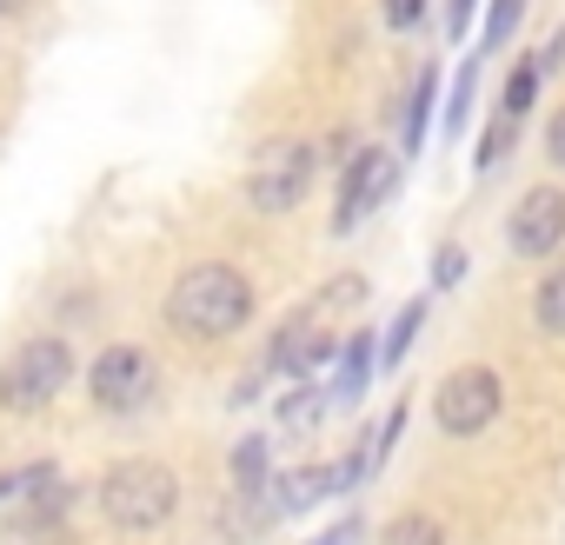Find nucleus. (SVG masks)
<instances>
[{
  "label": "nucleus",
  "mask_w": 565,
  "mask_h": 545,
  "mask_svg": "<svg viewBox=\"0 0 565 545\" xmlns=\"http://www.w3.org/2000/svg\"><path fill=\"white\" fill-rule=\"evenodd\" d=\"M512 140H519V120L492 114V120H486V133H479V147H472V167H479V173H486V167H499V160L512 153Z\"/></svg>",
  "instance_id": "obj_20"
},
{
  "label": "nucleus",
  "mask_w": 565,
  "mask_h": 545,
  "mask_svg": "<svg viewBox=\"0 0 565 545\" xmlns=\"http://www.w3.org/2000/svg\"><path fill=\"white\" fill-rule=\"evenodd\" d=\"M532 327L552 333V340H565V266L539 280V293H532Z\"/></svg>",
  "instance_id": "obj_16"
},
{
  "label": "nucleus",
  "mask_w": 565,
  "mask_h": 545,
  "mask_svg": "<svg viewBox=\"0 0 565 545\" xmlns=\"http://www.w3.org/2000/svg\"><path fill=\"white\" fill-rule=\"evenodd\" d=\"M28 8V0H0V21H8V14H21Z\"/></svg>",
  "instance_id": "obj_26"
},
{
  "label": "nucleus",
  "mask_w": 565,
  "mask_h": 545,
  "mask_svg": "<svg viewBox=\"0 0 565 545\" xmlns=\"http://www.w3.org/2000/svg\"><path fill=\"white\" fill-rule=\"evenodd\" d=\"M327 406H333V393H327L320 380H294V393L279 399V426H287V432H307V426L327 419Z\"/></svg>",
  "instance_id": "obj_12"
},
{
  "label": "nucleus",
  "mask_w": 565,
  "mask_h": 545,
  "mask_svg": "<svg viewBox=\"0 0 565 545\" xmlns=\"http://www.w3.org/2000/svg\"><path fill=\"white\" fill-rule=\"evenodd\" d=\"M545 160L565 167V107H552V120H545Z\"/></svg>",
  "instance_id": "obj_23"
},
{
  "label": "nucleus",
  "mask_w": 565,
  "mask_h": 545,
  "mask_svg": "<svg viewBox=\"0 0 565 545\" xmlns=\"http://www.w3.org/2000/svg\"><path fill=\"white\" fill-rule=\"evenodd\" d=\"M353 538H360V519H340V525H333V532H320L313 545H353Z\"/></svg>",
  "instance_id": "obj_25"
},
{
  "label": "nucleus",
  "mask_w": 565,
  "mask_h": 545,
  "mask_svg": "<svg viewBox=\"0 0 565 545\" xmlns=\"http://www.w3.org/2000/svg\"><path fill=\"white\" fill-rule=\"evenodd\" d=\"M472 8H479V0H446V34H452V41H466V28H472Z\"/></svg>",
  "instance_id": "obj_24"
},
{
  "label": "nucleus",
  "mask_w": 565,
  "mask_h": 545,
  "mask_svg": "<svg viewBox=\"0 0 565 545\" xmlns=\"http://www.w3.org/2000/svg\"><path fill=\"white\" fill-rule=\"evenodd\" d=\"M419 327H426V300H406L399 313H393V327H386V340H380V366L393 373V366H406V353H413V340H419Z\"/></svg>",
  "instance_id": "obj_13"
},
{
  "label": "nucleus",
  "mask_w": 565,
  "mask_h": 545,
  "mask_svg": "<svg viewBox=\"0 0 565 545\" xmlns=\"http://www.w3.org/2000/svg\"><path fill=\"white\" fill-rule=\"evenodd\" d=\"M459 280H466V246L446 239V246L433 253V293H446V287H459Z\"/></svg>",
  "instance_id": "obj_21"
},
{
  "label": "nucleus",
  "mask_w": 565,
  "mask_h": 545,
  "mask_svg": "<svg viewBox=\"0 0 565 545\" xmlns=\"http://www.w3.org/2000/svg\"><path fill=\"white\" fill-rule=\"evenodd\" d=\"M67 380H74V346L61 333H34V340L14 346L8 366H0V406L8 413H41V406H54L67 393Z\"/></svg>",
  "instance_id": "obj_4"
},
{
  "label": "nucleus",
  "mask_w": 565,
  "mask_h": 545,
  "mask_svg": "<svg viewBox=\"0 0 565 545\" xmlns=\"http://www.w3.org/2000/svg\"><path fill=\"white\" fill-rule=\"evenodd\" d=\"M94 505L114 532L140 538V532H160L173 512H180V472L167 459H114L94 485Z\"/></svg>",
  "instance_id": "obj_2"
},
{
  "label": "nucleus",
  "mask_w": 565,
  "mask_h": 545,
  "mask_svg": "<svg viewBox=\"0 0 565 545\" xmlns=\"http://www.w3.org/2000/svg\"><path fill=\"white\" fill-rule=\"evenodd\" d=\"M226 472H233V492L239 499H266L273 492V439L266 432H246L239 446H233V459H226Z\"/></svg>",
  "instance_id": "obj_10"
},
{
  "label": "nucleus",
  "mask_w": 565,
  "mask_h": 545,
  "mask_svg": "<svg viewBox=\"0 0 565 545\" xmlns=\"http://www.w3.org/2000/svg\"><path fill=\"white\" fill-rule=\"evenodd\" d=\"M373 373H380V333H353V340L340 346V373L327 380L333 406H360L366 386H373Z\"/></svg>",
  "instance_id": "obj_9"
},
{
  "label": "nucleus",
  "mask_w": 565,
  "mask_h": 545,
  "mask_svg": "<svg viewBox=\"0 0 565 545\" xmlns=\"http://www.w3.org/2000/svg\"><path fill=\"white\" fill-rule=\"evenodd\" d=\"M380 545H446V525L433 512H399L380 525Z\"/></svg>",
  "instance_id": "obj_17"
},
{
  "label": "nucleus",
  "mask_w": 565,
  "mask_h": 545,
  "mask_svg": "<svg viewBox=\"0 0 565 545\" xmlns=\"http://www.w3.org/2000/svg\"><path fill=\"white\" fill-rule=\"evenodd\" d=\"M426 14H433V0H380V21H386L393 34H413Z\"/></svg>",
  "instance_id": "obj_22"
},
{
  "label": "nucleus",
  "mask_w": 565,
  "mask_h": 545,
  "mask_svg": "<svg viewBox=\"0 0 565 545\" xmlns=\"http://www.w3.org/2000/svg\"><path fill=\"white\" fill-rule=\"evenodd\" d=\"M253 307H259V293H253V280H246L239 266H226V259H193L180 280L167 287L160 320H167L180 340H233V333H246Z\"/></svg>",
  "instance_id": "obj_1"
},
{
  "label": "nucleus",
  "mask_w": 565,
  "mask_h": 545,
  "mask_svg": "<svg viewBox=\"0 0 565 545\" xmlns=\"http://www.w3.org/2000/svg\"><path fill=\"white\" fill-rule=\"evenodd\" d=\"M313 180H320V147L300 140V133H279L246 167V206L266 213V220H279V213H294L313 193Z\"/></svg>",
  "instance_id": "obj_3"
},
{
  "label": "nucleus",
  "mask_w": 565,
  "mask_h": 545,
  "mask_svg": "<svg viewBox=\"0 0 565 545\" xmlns=\"http://www.w3.org/2000/svg\"><path fill=\"white\" fill-rule=\"evenodd\" d=\"M539 87H545L539 54H519V61H512V74H505V87H499V114H505V120H525V114H532V100H539Z\"/></svg>",
  "instance_id": "obj_11"
},
{
  "label": "nucleus",
  "mask_w": 565,
  "mask_h": 545,
  "mask_svg": "<svg viewBox=\"0 0 565 545\" xmlns=\"http://www.w3.org/2000/svg\"><path fill=\"white\" fill-rule=\"evenodd\" d=\"M505 413V380L492 366H452L433 393V419L446 439H479Z\"/></svg>",
  "instance_id": "obj_5"
},
{
  "label": "nucleus",
  "mask_w": 565,
  "mask_h": 545,
  "mask_svg": "<svg viewBox=\"0 0 565 545\" xmlns=\"http://www.w3.org/2000/svg\"><path fill=\"white\" fill-rule=\"evenodd\" d=\"M433 100H439V67H419V81H413V100H406V153H419V147H426Z\"/></svg>",
  "instance_id": "obj_14"
},
{
  "label": "nucleus",
  "mask_w": 565,
  "mask_h": 545,
  "mask_svg": "<svg viewBox=\"0 0 565 545\" xmlns=\"http://www.w3.org/2000/svg\"><path fill=\"white\" fill-rule=\"evenodd\" d=\"M47 485H61V472H54V459H34V466H14V472H0V505H14V499H41Z\"/></svg>",
  "instance_id": "obj_15"
},
{
  "label": "nucleus",
  "mask_w": 565,
  "mask_h": 545,
  "mask_svg": "<svg viewBox=\"0 0 565 545\" xmlns=\"http://www.w3.org/2000/svg\"><path fill=\"white\" fill-rule=\"evenodd\" d=\"M479 74H486V54L472 47V61H466L459 81H452V100H446V133H466V120H472V94H479Z\"/></svg>",
  "instance_id": "obj_18"
},
{
  "label": "nucleus",
  "mask_w": 565,
  "mask_h": 545,
  "mask_svg": "<svg viewBox=\"0 0 565 545\" xmlns=\"http://www.w3.org/2000/svg\"><path fill=\"white\" fill-rule=\"evenodd\" d=\"M505 246L519 253V259H545V253H558L565 246V193L545 180V186H525L519 200H512V213H505Z\"/></svg>",
  "instance_id": "obj_8"
},
{
  "label": "nucleus",
  "mask_w": 565,
  "mask_h": 545,
  "mask_svg": "<svg viewBox=\"0 0 565 545\" xmlns=\"http://www.w3.org/2000/svg\"><path fill=\"white\" fill-rule=\"evenodd\" d=\"M393 186H399V160L386 147H360L333 180V239H347L366 213H380L393 200Z\"/></svg>",
  "instance_id": "obj_7"
},
{
  "label": "nucleus",
  "mask_w": 565,
  "mask_h": 545,
  "mask_svg": "<svg viewBox=\"0 0 565 545\" xmlns=\"http://www.w3.org/2000/svg\"><path fill=\"white\" fill-rule=\"evenodd\" d=\"M519 21H525V0H492V8H486V34H479V54L492 61V54L519 34Z\"/></svg>",
  "instance_id": "obj_19"
},
{
  "label": "nucleus",
  "mask_w": 565,
  "mask_h": 545,
  "mask_svg": "<svg viewBox=\"0 0 565 545\" xmlns=\"http://www.w3.org/2000/svg\"><path fill=\"white\" fill-rule=\"evenodd\" d=\"M160 393V366L147 346H107L94 366H87V399L107 413V419H127L140 406H153Z\"/></svg>",
  "instance_id": "obj_6"
}]
</instances>
